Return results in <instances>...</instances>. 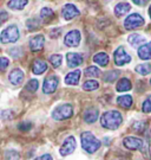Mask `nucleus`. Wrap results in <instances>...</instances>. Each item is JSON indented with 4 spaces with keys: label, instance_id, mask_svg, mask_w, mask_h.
I'll use <instances>...</instances> for the list:
<instances>
[{
    "label": "nucleus",
    "instance_id": "nucleus-1",
    "mask_svg": "<svg viewBox=\"0 0 151 160\" xmlns=\"http://www.w3.org/2000/svg\"><path fill=\"white\" fill-rule=\"evenodd\" d=\"M123 118L122 114L117 110H110L101 115V123L103 127H105L107 129H117L118 127L122 125Z\"/></svg>",
    "mask_w": 151,
    "mask_h": 160
},
{
    "label": "nucleus",
    "instance_id": "nucleus-2",
    "mask_svg": "<svg viewBox=\"0 0 151 160\" xmlns=\"http://www.w3.org/2000/svg\"><path fill=\"white\" fill-rule=\"evenodd\" d=\"M80 138H82V146L87 153H95L101 147V141L91 132H84Z\"/></svg>",
    "mask_w": 151,
    "mask_h": 160
},
{
    "label": "nucleus",
    "instance_id": "nucleus-3",
    "mask_svg": "<svg viewBox=\"0 0 151 160\" xmlns=\"http://www.w3.org/2000/svg\"><path fill=\"white\" fill-rule=\"evenodd\" d=\"M19 39V30L16 25H10L8 28H6L1 34H0V42L2 44H10L14 43Z\"/></svg>",
    "mask_w": 151,
    "mask_h": 160
},
{
    "label": "nucleus",
    "instance_id": "nucleus-4",
    "mask_svg": "<svg viewBox=\"0 0 151 160\" xmlns=\"http://www.w3.org/2000/svg\"><path fill=\"white\" fill-rule=\"evenodd\" d=\"M73 114V108L71 104L68 103H64V104H60L58 106L53 112H52V118L54 120L62 121V120H66V119H70Z\"/></svg>",
    "mask_w": 151,
    "mask_h": 160
},
{
    "label": "nucleus",
    "instance_id": "nucleus-5",
    "mask_svg": "<svg viewBox=\"0 0 151 160\" xmlns=\"http://www.w3.org/2000/svg\"><path fill=\"white\" fill-rule=\"evenodd\" d=\"M143 24H144L143 17L138 13H132L124 20V28L128 30H136L142 28Z\"/></svg>",
    "mask_w": 151,
    "mask_h": 160
},
{
    "label": "nucleus",
    "instance_id": "nucleus-6",
    "mask_svg": "<svg viewBox=\"0 0 151 160\" xmlns=\"http://www.w3.org/2000/svg\"><path fill=\"white\" fill-rule=\"evenodd\" d=\"M115 63L118 67H123L125 64H128L131 62V57L128 52L125 51L123 46H119L117 50L115 51Z\"/></svg>",
    "mask_w": 151,
    "mask_h": 160
},
{
    "label": "nucleus",
    "instance_id": "nucleus-7",
    "mask_svg": "<svg viewBox=\"0 0 151 160\" xmlns=\"http://www.w3.org/2000/svg\"><path fill=\"white\" fill-rule=\"evenodd\" d=\"M80 38L82 37H80V32H79L78 30H72L68 33H66L65 38H64V43L68 48H76V46L79 45Z\"/></svg>",
    "mask_w": 151,
    "mask_h": 160
},
{
    "label": "nucleus",
    "instance_id": "nucleus-8",
    "mask_svg": "<svg viewBox=\"0 0 151 160\" xmlns=\"http://www.w3.org/2000/svg\"><path fill=\"white\" fill-rule=\"evenodd\" d=\"M59 80L57 76H49L47 78H45L44 84H43V92L44 94H53L58 88Z\"/></svg>",
    "mask_w": 151,
    "mask_h": 160
},
{
    "label": "nucleus",
    "instance_id": "nucleus-9",
    "mask_svg": "<svg viewBox=\"0 0 151 160\" xmlns=\"http://www.w3.org/2000/svg\"><path fill=\"white\" fill-rule=\"evenodd\" d=\"M124 146L129 149H139V151H143L144 148V141L142 139H138V138L134 137H128L124 139Z\"/></svg>",
    "mask_w": 151,
    "mask_h": 160
},
{
    "label": "nucleus",
    "instance_id": "nucleus-10",
    "mask_svg": "<svg viewBox=\"0 0 151 160\" xmlns=\"http://www.w3.org/2000/svg\"><path fill=\"white\" fill-rule=\"evenodd\" d=\"M76 146H77V142H76V139L73 137H68L64 141L63 146L60 147V154L62 155H68L73 153V151L76 149Z\"/></svg>",
    "mask_w": 151,
    "mask_h": 160
},
{
    "label": "nucleus",
    "instance_id": "nucleus-11",
    "mask_svg": "<svg viewBox=\"0 0 151 160\" xmlns=\"http://www.w3.org/2000/svg\"><path fill=\"white\" fill-rule=\"evenodd\" d=\"M62 16L65 20H71L73 18L79 16V10L72 4H66L62 11Z\"/></svg>",
    "mask_w": 151,
    "mask_h": 160
},
{
    "label": "nucleus",
    "instance_id": "nucleus-12",
    "mask_svg": "<svg viewBox=\"0 0 151 160\" xmlns=\"http://www.w3.org/2000/svg\"><path fill=\"white\" fill-rule=\"evenodd\" d=\"M44 44H45V38H44V36H43V34L34 36V37H32V38L30 39V49L34 52L43 50Z\"/></svg>",
    "mask_w": 151,
    "mask_h": 160
},
{
    "label": "nucleus",
    "instance_id": "nucleus-13",
    "mask_svg": "<svg viewBox=\"0 0 151 160\" xmlns=\"http://www.w3.org/2000/svg\"><path fill=\"white\" fill-rule=\"evenodd\" d=\"M66 62H67V67L76 68V67H79L80 64L83 63V57L79 53L70 52V53L66 55Z\"/></svg>",
    "mask_w": 151,
    "mask_h": 160
},
{
    "label": "nucleus",
    "instance_id": "nucleus-14",
    "mask_svg": "<svg viewBox=\"0 0 151 160\" xmlns=\"http://www.w3.org/2000/svg\"><path fill=\"white\" fill-rule=\"evenodd\" d=\"M24 72H22V70L20 69H14V70H12L10 76H8V80L11 82L12 84H14V86H18V84H21V82L24 81Z\"/></svg>",
    "mask_w": 151,
    "mask_h": 160
},
{
    "label": "nucleus",
    "instance_id": "nucleus-15",
    "mask_svg": "<svg viewBox=\"0 0 151 160\" xmlns=\"http://www.w3.org/2000/svg\"><path fill=\"white\" fill-rule=\"evenodd\" d=\"M47 70V64L43 59H35L32 64V72L34 75H41Z\"/></svg>",
    "mask_w": 151,
    "mask_h": 160
},
{
    "label": "nucleus",
    "instance_id": "nucleus-16",
    "mask_svg": "<svg viewBox=\"0 0 151 160\" xmlns=\"http://www.w3.org/2000/svg\"><path fill=\"white\" fill-rule=\"evenodd\" d=\"M138 56H139V58L144 59V61L151 59V42L140 46L138 49Z\"/></svg>",
    "mask_w": 151,
    "mask_h": 160
},
{
    "label": "nucleus",
    "instance_id": "nucleus-17",
    "mask_svg": "<svg viewBox=\"0 0 151 160\" xmlns=\"http://www.w3.org/2000/svg\"><path fill=\"white\" fill-rule=\"evenodd\" d=\"M79 80H80V71L79 70H74V71L66 75L65 83L68 84V86H76L79 82Z\"/></svg>",
    "mask_w": 151,
    "mask_h": 160
},
{
    "label": "nucleus",
    "instance_id": "nucleus-18",
    "mask_svg": "<svg viewBox=\"0 0 151 160\" xmlns=\"http://www.w3.org/2000/svg\"><path fill=\"white\" fill-rule=\"evenodd\" d=\"M98 119V110L96 108H89L85 110L84 113V120L87 123H93Z\"/></svg>",
    "mask_w": 151,
    "mask_h": 160
},
{
    "label": "nucleus",
    "instance_id": "nucleus-19",
    "mask_svg": "<svg viewBox=\"0 0 151 160\" xmlns=\"http://www.w3.org/2000/svg\"><path fill=\"white\" fill-rule=\"evenodd\" d=\"M130 8H131V6L128 2H119L115 7V14L117 17H123V16H125L130 11Z\"/></svg>",
    "mask_w": 151,
    "mask_h": 160
},
{
    "label": "nucleus",
    "instance_id": "nucleus-20",
    "mask_svg": "<svg viewBox=\"0 0 151 160\" xmlns=\"http://www.w3.org/2000/svg\"><path fill=\"white\" fill-rule=\"evenodd\" d=\"M27 4H28V0H8L7 6H8L10 8H12V10H18V11H20V10H22Z\"/></svg>",
    "mask_w": 151,
    "mask_h": 160
},
{
    "label": "nucleus",
    "instance_id": "nucleus-21",
    "mask_svg": "<svg viewBox=\"0 0 151 160\" xmlns=\"http://www.w3.org/2000/svg\"><path fill=\"white\" fill-rule=\"evenodd\" d=\"M109 56H107L106 53H104V52H99V53H97L95 57H93V62L96 64H98V65H101V67H106L107 64H109Z\"/></svg>",
    "mask_w": 151,
    "mask_h": 160
},
{
    "label": "nucleus",
    "instance_id": "nucleus-22",
    "mask_svg": "<svg viewBox=\"0 0 151 160\" xmlns=\"http://www.w3.org/2000/svg\"><path fill=\"white\" fill-rule=\"evenodd\" d=\"M128 40H129V43L134 46V48H138V46H140L144 42H145V38L142 37V36H139V34L134 33V34H131V36H129Z\"/></svg>",
    "mask_w": 151,
    "mask_h": 160
},
{
    "label": "nucleus",
    "instance_id": "nucleus-23",
    "mask_svg": "<svg viewBox=\"0 0 151 160\" xmlns=\"http://www.w3.org/2000/svg\"><path fill=\"white\" fill-rule=\"evenodd\" d=\"M132 102H134V100H132V96H130V95H123L117 98V103L123 108H130L132 106Z\"/></svg>",
    "mask_w": 151,
    "mask_h": 160
},
{
    "label": "nucleus",
    "instance_id": "nucleus-24",
    "mask_svg": "<svg viewBox=\"0 0 151 160\" xmlns=\"http://www.w3.org/2000/svg\"><path fill=\"white\" fill-rule=\"evenodd\" d=\"M131 88H132L131 82H130V80H128V78H122V80H119V82L117 83V87H116L117 92H129Z\"/></svg>",
    "mask_w": 151,
    "mask_h": 160
},
{
    "label": "nucleus",
    "instance_id": "nucleus-25",
    "mask_svg": "<svg viewBox=\"0 0 151 160\" xmlns=\"http://www.w3.org/2000/svg\"><path fill=\"white\" fill-rule=\"evenodd\" d=\"M98 87H99V83L95 80H89L84 82V84H83V89L86 90V92H92V90H96V89H98Z\"/></svg>",
    "mask_w": 151,
    "mask_h": 160
},
{
    "label": "nucleus",
    "instance_id": "nucleus-26",
    "mask_svg": "<svg viewBox=\"0 0 151 160\" xmlns=\"http://www.w3.org/2000/svg\"><path fill=\"white\" fill-rule=\"evenodd\" d=\"M40 17L44 20H51L52 18L54 17V12L52 11L51 8H49V7H44L40 11Z\"/></svg>",
    "mask_w": 151,
    "mask_h": 160
},
{
    "label": "nucleus",
    "instance_id": "nucleus-27",
    "mask_svg": "<svg viewBox=\"0 0 151 160\" xmlns=\"http://www.w3.org/2000/svg\"><path fill=\"white\" fill-rule=\"evenodd\" d=\"M136 71L139 75H149L151 72V64H140V65H137L136 67Z\"/></svg>",
    "mask_w": 151,
    "mask_h": 160
},
{
    "label": "nucleus",
    "instance_id": "nucleus-28",
    "mask_svg": "<svg viewBox=\"0 0 151 160\" xmlns=\"http://www.w3.org/2000/svg\"><path fill=\"white\" fill-rule=\"evenodd\" d=\"M85 76H87V77H98V76H101V70L97 67H89L85 70Z\"/></svg>",
    "mask_w": 151,
    "mask_h": 160
},
{
    "label": "nucleus",
    "instance_id": "nucleus-29",
    "mask_svg": "<svg viewBox=\"0 0 151 160\" xmlns=\"http://www.w3.org/2000/svg\"><path fill=\"white\" fill-rule=\"evenodd\" d=\"M5 159L6 160H20V155L17 151L14 149H8L5 152Z\"/></svg>",
    "mask_w": 151,
    "mask_h": 160
},
{
    "label": "nucleus",
    "instance_id": "nucleus-30",
    "mask_svg": "<svg viewBox=\"0 0 151 160\" xmlns=\"http://www.w3.org/2000/svg\"><path fill=\"white\" fill-rule=\"evenodd\" d=\"M50 62L54 68H59L62 65L63 57L60 55H52V56H50Z\"/></svg>",
    "mask_w": 151,
    "mask_h": 160
},
{
    "label": "nucleus",
    "instance_id": "nucleus-31",
    "mask_svg": "<svg viewBox=\"0 0 151 160\" xmlns=\"http://www.w3.org/2000/svg\"><path fill=\"white\" fill-rule=\"evenodd\" d=\"M26 26H27L28 30H37V29H39L40 22L38 19H35V18H32V19H28L27 20Z\"/></svg>",
    "mask_w": 151,
    "mask_h": 160
},
{
    "label": "nucleus",
    "instance_id": "nucleus-32",
    "mask_svg": "<svg viewBox=\"0 0 151 160\" xmlns=\"http://www.w3.org/2000/svg\"><path fill=\"white\" fill-rule=\"evenodd\" d=\"M38 87H39V82H38V81L31 80V81H28V83L26 84V89H27L28 92H37Z\"/></svg>",
    "mask_w": 151,
    "mask_h": 160
},
{
    "label": "nucleus",
    "instance_id": "nucleus-33",
    "mask_svg": "<svg viewBox=\"0 0 151 160\" xmlns=\"http://www.w3.org/2000/svg\"><path fill=\"white\" fill-rule=\"evenodd\" d=\"M118 77V71H109L106 75H104V81L105 82H113Z\"/></svg>",
    "mask_w": 151,
    "mask_h": 160
},
{
    "label": "nucleus",
    "instance_id": "nucleus-34",
    "mask_svg": "<svg viewBox=\"0 0 151 160\" xmlns=\"http://www.w3.org/2000/svg\"><path fill=\"white\" fill-rule=\"evenodd\" d=\"M142 110H143L144 113H151V96H149L145 101L143 102Z\"/></svg>",
    "mask_w": 151,
    "mask_h": 160
},
{
    "label": "nucleus",
    "instance_id": "nucleus-35",
    "mask_svg": "<svg viewBox=\"0 0 151 160\" xmlns=\"http://www.w3.org/2000/svg\"><path fill=\"white\" fill-rule=\"evenodd\" d=\"M8 64H10L8 58L0 57V71H5L6 69H7V67H8Z\"/></svg>",
    "mask_w": 151,
    "mask_h": 160
},
{
    "label": "nucleus",
    "instance_id": "nucleus-36",
    "mask_svg": "<svg viewBox=\"0 0 151 160\" xmlns=\"http://www.w3.org/2000/svg\"><path fill=\"white\" fill-rule=\"evenodd\" d=\"M13 116H14V113L12 110H4L1 113V119H4V120H11L13 119Z\"/></svg>",
    "mask_w": 151,
    "mask_h": 160
},
{
    "label": "nucleus",
    "instance_id": "nucleus-37",
    "mask_svg": "<svg viewBox=\"0 0 151 160\" xmlns=\"http://www.w3.org/2000/svg\"><path fill=\"white\" fill-rule=\"evenodd\" d=\"M18 128L22 132H27L32 128V123H31V122H21V123L18 126Z\"/></svg>",
    "mask_w": 151,
    "mask_h": 160
},
{
    "label": "nucleus",
    "instance_id": "nucleus-38",
    "mask_svg": "<svg viewBox=\"0 0 151 160\" xmlns=\"http://www.w3.org/2000/svg\"><path fill=\"white\" fill-rule=\"evenodd\" d=\"M10 53L12 55V57L13 58H18L21 56L22 51L20 48H14V49H11V50H10Z\"/></svg>",
    "mask_w": 151,
    "mask_h": 160
},
{
    "label": "nucleus",
    "instance_id": "nucleus-39",
    "mask_svg": "<svg viewBox=\"0 0 151 160\" xmlns=\"http://www.w3.org/2000/svg\"><path fill=\"white\" fill-rule=\"evenodd\" d=\"M132 127H134V131H137L138 133H142V132L145 129V123L144 122H136Z\"/></svg>",
    "mask_w": 151,
    "mask_h": 160
},
{
    "label": "nucleus",
    "instance_id": "nucleus-40",
    "mask_svg": "<svg viewBox=\"0 0 151 160\" xmlns=\"http://www.w3.org/2000/svg\"><path fill=\"white\" fill-rule=\"evenodd\" d=\"M7 18H8L7 12L4 11V10H0V25H2V24L5 23L6 20H7Z\"/></svg>",
    "mask_w": 151,
    "mask_h": 160
},
{
    "label": "nucleus",
    "instance_id": "nucleus-41",
    "mask_svg": "<svg viewBox=\"0 0 151 160\" xmlns=\"http://www.w3.org/2000/svg\"><path fill=\"white\" fill-rule=\"evenodd\" d=\"M35 160H52V157L50 154H44L41 155V157H38Z\"/></svg>",
    "mask_w": 151,
    "mask_h": 160
},
{
    "label": "nucleus",
    "instance_id": "nucleus-42",
    "mask_svg": "<svg viewBox=\"0 0 151 160\" xmlns=\"http://www.w3.org/2000/svg\"><path fill=\"white\" fill-rule=\"evenodd\" d=\"M60 32H62V30L60 29H58V31H57V30H53V31L51 32V37H52V38H57Z\"/></svg>",
    "mask_w": 151,
    "mask_h": 160
},
{
    "label": "nucleus",
    "instance_id": "nucleus-43",
    "mask_svg": "<svg viewBox=\"0 0 151 160\" xmlns=\"http://www.w3.org/2000/svg\"><path fill=\"white\" fill-rule=\"evenodd\" d=\"M134 4H137V5H139V6H144L149 1V0H132Z\"/></svg>",
    "mask_w": 151,
    "mask_h": 160
},
{
    "label": "nucleus",
    "instance_id": "nucleus-44",
    "mask_svg": "<svg viewBox=\"0 0 151 160\" xmlns=\"http://www.w3.org/2000/svg\"><path fill=\"white\" fill-rule=\"evenodd\" d=\"M149 16H150V18H151V6H150V8H149Z\"/></svg>",
    "mask_w": 151,
    "mask_h": 160
},
{
    "label": "nucleus",
    "instance_id": "nucleus-45",
    "mask_svg": "<svg viewBox=\"0 0 151 160\" xmlns=\"http://www.w3.org/2000/svg\"><path fill=\"white\" fill-rule=\"evenodd\" d=\"M150 83H151V80H150Z\"/></svg>",
    "mask_w": 151,
    "mask_h": 160
}]
</instances>
